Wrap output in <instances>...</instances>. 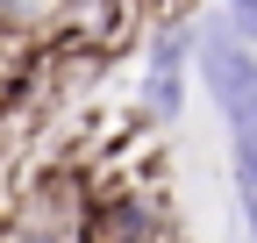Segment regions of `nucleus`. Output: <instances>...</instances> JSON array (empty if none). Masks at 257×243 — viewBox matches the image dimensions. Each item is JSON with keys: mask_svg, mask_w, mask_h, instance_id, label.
I'll return each instance as SVG.
<instances>
[{"mask_svg": "<svg viewBox=\"0 0 257 243\" xmlns=\"http://www.w3.org/2000/svg\"><path fill=\"white\" fill-rule=\"evenodd\" d=\"M229 129H236V186L257 193V72H250L243 93L229 100Z\"/></svg>", "mask_w": 257, "mask_h": 243, "instance_id": "f257e3e1", "label": "nucleus"}, {"mask_svg": "<svg viewBox=\"0 0 257 243\" xmlns=\"http://www.w3.org/2000/svg\"><path fill=\"white\" fill-rule=\"evenodd\" d=\"M150 107L157 114H172L179 107V36L157 43V72H150Z\"/></svg>", "mask_w": 257, "mask_h": 243, "instance_id": "7ed1b4c3", "label": "nucleus"}, {"mask_svg": "<svg viewBox=\"0 0 257 243\" xmlns=\"http://www.w3.org/2000/svg\"><path fill=\"white\" fill-rule=\"evenodd\" d=\"M229 22H236L243 43H257V0H229Z\"/></svg>", "mask_w": 257, "mask_h": 243, "instance_id": "20e7f679", "label": "nucleus"}, {"mask_svg": "<svg viewBox=\"0 0 257 243\" xmlns=\"http://www.w3.org/2000/svg\"><path fill=\"white\" fill-rule=\"evenodd\" d=\"M150 236V207L143 200H114L86 222V243H143Z\"/></svg>", "mask_w": 257, "mask_h": 243, "instance_id": "f03ea898", "label": "nucleus"}]
</instances>
